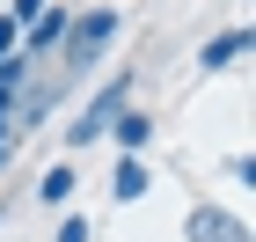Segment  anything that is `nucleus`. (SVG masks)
<instances>
[{
  "mask_svg": "<svg viewBox=\"0 0 256 242\" xmlns=\"http://www.w3.org/2000/svg\"><path fill=\"white\" fill-rule=\"evenodd\" d=\"M183 242H249V220L227 213V205H212V198H198L183 213Z\"/></svg>",
  "mask_w": 256,
  "mask_h": 242,
  "instance_id": "obj_3",
  "label": "nucleus"
},
{
  "mask_svg": "<svg viewBox=\"0 0 256 242\" xmlns=\"http://www.w3.org/2000/svg\"><path fill=\"white\" fill-rule=\"evenodd\" d=\"M227 183H242V191H249V183H256V161H249V154H227Z\"/></svg>",
  "mask_w": 256,
  "mask_h": 242,
  "instance_id": "obj_11",
  "label": "nucleus"
},
{
  "mask_svg": "<svg viewBox=\"0 0 256 242\" xmlns=\"http://www.w3.org/2000/svg\"><path fill=\"white\" fill-rule=\"evenodd\" d=\"M74 183H80L74 161H52V169L37 176V198H44V205H66V198H74Z\"/></svg>",
  "mask_w": 256,
  "mask_h": 242,
  "instance_id": "obj_8",
  "label": "nucleus"
},
{
  "mask_svg": "<svg viewBox=\"0 0 256 242\" xmlns=\"http://www.w3.org/2000/svg\"><path fill=\"white\" fill-rule=\"evenodd\" d=\"M118 37H124V15H118V8H74V22H66L52 66H59V74H88V66L110 59V44H118Z\"/></svg>",
  "mask_w": 256,
  "mask_h": 242,
  "instance_id": "obj_1",
  "label": "nucleus"
},
{
  "mask_svg": "<svg viewBox=\"0 0 256 242\" xmlns=\"http://www.w3.org/2000/svg\"><path fill=\"white\" fill-rule=\"evenodd\" d=\"M132 88H139V81H132V66H118V74L102 81V88H88V103H80L74 118H66V154H80V147H96L102 132H110V118H118L124 103H132Z\"/></svg>",
  "mask_w": 256,
  "mask_h": 242,
  "instance_id": "obj_2",
  "label": "nucleus"
},
{
  "mask_svg": "<svg viewBox=\"0 0 256 242\" xmlns=\"http://www.w3.org/2000/svg\"><path fill=\"white\" fill-rule=\"evenodd\" d=\"M102 140H118V154H146V147H154V110L124 103L118 118H110V132H102Z\"/></svg>",
  "mask_w": 256,
  "mask_h": 242,
  "instance_id": "obj_6",
  "label": "nucleus"
},
{
  "mask_svg": "<svg viewBox=\"0 0 256 242\" xmlns=\"http://www.w3.org/2000/svg\"><path fill=\"white\" fill-rule=\"evenodd\" d=\"M37 8H44V0H0V15L15 22V30H22V22H37Z\"/></svg>",
  "mask_w": 256,
  "mask_h": 242,
  "instance_id": "obj_10",
  "label": "nucleus"
},
{
  "mask_svg": "<svg viewBox=\"0 0 256 242\" xmlns=\"http://www.w3.org/2000/svg\"><path fill=\"white\" fill-rule=\"evenodd\" d=\"M66 22H74V8H66V0H44L37 22H22V59L52 66V52H59V37H66Z\"/></svg>",
  "mask_w": 256,
  "mask_h": 242,
  "instance_id": "obj_4",
  "label": "nucleus"
},
{
  "mask_svg": "<svg viewBox=\"0 0 256 242\" xmlns=\"http://www.w3.org/2000/svg\"><path fill=\"white\" fill-rule=\"evenodd\" d=\"M146 191H154V161H146V154H118V169H110V198H118V205H139Z\"/></svg>",
  "mask_w": 256,
  "mask_h": 242,
  "instance_id": "obj_7",
  "label": "nucleus"
},
{
  "mask_svg": "<svg viewBox=\"0 0 256 242\" xmlns=\"http://www.w3.org/2000/svg\"><path fill=\"white\" fill-rule=\"evenodd\" d=\"M8 52H22V30H15L8 15H0V59H8Z\"/></svg>",
  "mask_w": 256,
  "mask_h": 242,
  "instance_id": "obj_12",
  "label": "nucleus"
},
{
  "mask_svg": "<svg viewBox=\"0 0 256 242\" xmlns=\"http://www.w3.org/2000/svg\"><path fill=\"white\" fill-rule=\"evenodd\" d=\"M249 44H256V30H249V22H227V30H212V37L198 44V74H234V66L249 59Z\"/></svg>",
  "mask_w": 256,
  "mask_h": 242,
  "instance_id": "obj_5",
  "label": "nucleus"
},
{
  "mask_svg": "<svg viewBox=\"0 0 256 242\" xmlns=\"http://www.w3.org/2000/svg\"><path fill=\"white\" fill-rule=\"evenodd\" d=\"M52 242H96V220H88V213H66V220H59V235H52Z\"/></svg>",
  "mask_w": 256,
  "mask_h": 242,
  "instance_id": "obj_9",
  "label": "nucleus"
}]
</instances>
